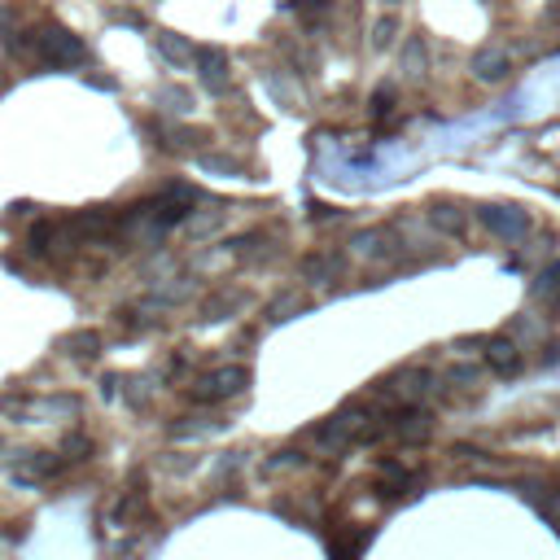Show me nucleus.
Returning a JSON list of instances; mask_svg holds the SVG:
<instances>
[{
	"label": "nucleus",
	"instance_id": "f03ea898",
	"mask_svg": "<svg viewBox=\"0 0 560 560\" xmlns=\"http://www.w3.org/2000/svg\"><path fill=\"white\" fill-rule=\"evenodd\" d=\"M434 390H438V377H434L429 368H403V372H394L390 381L377 386V394L394 399L399 408H420Z\"/></svg>",
	"mask_w": 560,
	"mask_h": 560
},
{
	"label": "nucleus",
	"instance_id": "412c9836",
	"mask_svg": "<svg viewBox=\"0 0 560 560\" xmlns=\"http://www.w3.org/2000/svg\"><path fill=\"white\" fill-rule=\"evenodd\" d=\"M394 110V88H377V97H372V118H386Z\"/></svg>",
	"mask_w": 560,
	"mask_h": 560
},
{
	"label": "nucleus",
	"instance_id": "6e6552de",
	"mask_svg": "<svg viewBox=\"0 0 560 560\" xmlns=\"http://www.w3.org/2000/svg\"><path fill=\"white\" fill-rule=\"evenodd\" d=\"M351 250H355L359 258H394V232H386V228H363V232H355L351 237Z\"/></svg>",
	"mask_w": 560,
	"mask_h": 560
},
{
	"label": "nucleus",
	"instance_id": "423d86ee",
	"mask_svg": "<svg viewBox=\"0 0 560 560\" xmlns=\"http://www.w3.org/2000/svg\"><path fill=\"white\" fill-rule=\"evenodd\" d=\"M482 346H486V351H482V355H486V368H491L495 377H516V372H521V363H525V359H521L516 337L499 333V337H486Z\"/></svg>",
	"mask_w": 560,
	"mask_h": 560
},
{
	"label": "nucleus",
	"instance_id": "4be33fe9",
	"mask_svg": "<svg viewBox=\"0 0 560 560\" xmlns=\"http://www.w3.org/2000/svg\"><path fill=\"white\" fill-rule=\"evenodd\" d=\"M298 9H315V13H324V9H329V0H298Z\"/></svg>",
	"mask_w": 560,
	"mask_h": 560
},
{
	"label": "nucleus",
	"instance_id": "2eb2a0df",
	"mask_svg": "<svg viewBox=\"0 0 560 560\" xmlns=\"http://www.w3.org/2000/svg\"><path fill=\"white\" fill-rule=\"evenodd\" d=\"M534 298L548 306V311H560V258L548 267V272H539V280H534Z\"/></svg>",
	"mask_w": 560,
	"mask_h": 560
},
{
	"label": "nucleus",
	"instance_id": "f8f14e48",
	"mask_svg": "<svg viewBox=\"0 0 560 560\" xmlns=\"http://www.w3.org/2000/svg\"><path fill=\"white\" fill-rule=\"evenodd\" d=\"M342 267H346V258L342 255H311L303 258V276L311 285H329V280H337L342 276Z\"/></svg>",
	"mask_w": 560,
	"mask_h": 560
},
{
	"label": "nucleus",
	"instance_id": "a211bd4d",
	"mask_svg": "<svg viewBox=\"0 0 560 560\" xmlns=\"http://www.w3.org/2000/svg\"><path fill=\"white\" fill-rule=\"evenodd\" d=\"M394 36H399V18H394V13H386V18L372 22V49L377 53L394 49Z\"/></svg>",
	"mask_w": 560,
	"mask_h": 560
},
{
	"label": "nucleus",
	"instance_id": "20e7f679",
	"mask_svg": "<svg viewBox=\"0 0 560 560\" xmlns=\"http://www.w3.org/2000/svg\"><path fill=\"white\" fill-rule=\"evenodd\" d=\"M477 223H482L491 237L508 241V246L530 232V215H525L521 206H482V210H477Z\"/></svg>",
	"mask_w": 560,
	"mask_h": 560
},
{
	"label": "nucleus",
	"instance_id": "9d476101",
	"mask_svg": "<svg viewBox=\"0 0 560 560\" xmlns=\"http://www.w3.org/2000/svg\"><path fill=\"white\" fill-rule=\"evenodd\" d=\"M525 499L534 504V512L560 534V491L556 486H539V482H525Z\"/></svg>",
	"mask_w": 560,
	"mask_h": 560
},
{
	"label": "nucleus",
	"instance_id": "4468645a",
	"mask_svg": "<svg viewBox=\"0 0 560 560\" xmlns=\"http://www.w3.org/2000/svg\"><path fill=\"white\" fill-rule=\"evenodd\" d=\"M61 464H66V459L49 456V451H31V456H27V464L18 468V477H22V482H49V477H57V473H61Z\"/></svg>",
	"mask_w": 560,
	"mask_h": 560
},
{
	"label": "nucleus",
	"instance_id": "39448f33",
	"mask_svg": "<svg viewBox=\"0 0 560 560\" xmlns=\"http://www.w3.org/2000/svg\"><path fill=\"white\" fill-rule=\"evenodd\" d=\"M386 425H390V434L399 442H425L434 434V416L425 408H394L386 416Z\"/></svg>",
	"mask_w": 560,
	"mask_h": 560
},
{
	"label": "nucleus",
	"instance_id": "9b49d317",
	"mask_svg": "<svg viewBox=\"0 0 560 560\" xmlns=\"http://www.w3.org/2000/svg\"><path fill=\"white\" fill-rule=\"evenodd\" d=\"M429 223L442 232V237H464V228H468V215L451 202H434L429 206Z\"/></svg>",
	"mask_w": 560,
	"mask_h": 560
},
{
	"label": "nucleus",
	"instance_id": "dca6fc26",
	"mask_svg": "<svg viewBox=\"0 0 560 560\" xmlns=\"http://www.w3.org/2000/svg\"><path fill=\"white\" fill-rule=\"evenodd\" d=\"M425 66H429V53H425V40H420V36H411L408 45H403V57H399V70H403V79H420V75H425Z\"/></svg>",
	"mask_w": 560,
	"mask_h": 560
},
{
	"label": "nucleus",
	"instance_id": "1a4fd4ad",
	"mask_svg": "<svg viewBox=\"0 0 560 560\" xmlns=\"http://www.w3.org/2000/svg\"><path fill=\"white\" fill-rule=\"evenodd\" d=\"M198 66H202V84L215 93V97H223L228 88H232V75H228V57L219 49H202L198 57Z\"/></svg>",
	"mask_w": 560,
	"mask_h": 560
},
{
	"label": "nucleus",
	"instance_id": "aec40b11",
	"mask_svg": "<svg viewBox=\"0 0 560 560\" xmlns=\"http://www.w3.org/2000/svg\"><path fill=\"white\" fill-rule=\"evenodd\" d=\"M447 381H451V386H468V390H473V386L482 381V368H477V363H456V368L447 372Z\"/></svg>",
	"mask_w": 560,
	"mask_h": 560
},
{
	"label": "nucleus",
	"instance_id": "f3484780",
	"mask_svg": "<svg viewBox=\"0 0 560 560\" xmlns=\"http://www.w3.org/2000/svg\"><path fill=\"white\" fill-rule=\"evenodd\" d=\"M61 346H66V355L93 359L97 351H101V333H97V329H84V333H70V337H66Z\"/></svg>",
	"mask_w": 560,
	"mask_h": 560
},
{
	"label": "nucleus",
	"instance_id": "5701e85b",
	"mask_svg": "<svg viewBox=\"0 0 560 560\" xmlns=\"http://www.w3.org/2000/svg\"><path fill=\"white\" fill-rule=\"evenodd\" d=\"M386 4H403V0H386Z\"/></svg>",
	"mask_w": 560,
	"mask_h": 560
},
{
	"label": "nucleus",
	"instance_id": "7ed1b4c3",
	"mask_svg": "<svg viewBox=\"0 0 560 560\" xmlns=\"http://www.w3.org/2000/svg\"><path fill=\"white\" fill-rule=\"evenodd\" d=\"M246 386H250V368L228 363V368H215V372L198 377V381H193V390H189V399H198V403H223V399L241 394Z\"/></svg>",
	"mask_w": 560,
	"mask_h": 560
},
{
	"label": "nucleus",
	"instance_id": "6ab92c4d",
	"mask_svg": "<svg viewBox=\"0 0 560 560\" xmlns=\"http://www.w3.org/2000/svg\"><path fill=\"white\" fill-rule=\"evenodd\" d=\"M241 306V294H215L210 303H206V315L202 320H228L232 311Z\"/></svg>",
	"mask_w": 560,
	"mask_h": 560
},
{
	"label": "nucleus",
	"instance_id": "0eeeda50",
	"mask_svg": "<svg viewBox=\"0 0 560 560\" xmlns=\"http://www.w3.org/2000/svg\"><path fill=\"white\" fill-rule=\"evenodd\" d=\"M468 66H473V79H477V84H504L512 75V57H508V49H499V45L477 49Z\"/></svg>",
	"mask_w": 560,
	"mask_h": 560
},
{
	"label": "nucleus",
	"instance_id": "f257e3e1",
	"mask_svg": "<svg viewBox=\"0 0 560 560\" xmlns=\"http://www.w3.org/2000/svg\"><path fill=\"white\" fill-rule=\"evenodd\" d=\"M27 49L36 53L40 66H53V70H70V66H79L88 57L84 40L75 31L57 27V22H45L40 31H27Z\"/></svg>",
	"mask_w": 560,
	"mask_h": 560
},
{
	"label": "nucleus",
	"instance_id": "ddd939ff",
	"mask_svg": "<svg viewBox=\"0 0 560 560\" xmlns=\"http://www.w3.org/2000/svg\"><path fill=\"white\" fill-rule=\"evenodd\" d=\"M158 49H162V57H166L171 66H180V70H184V66H193V61L202 57V53L193 49L184 36H175V31H162V36H158Z\"/></svg>",
	"mask_w": 560,
	"mask_h": 560
}]
</instances>
